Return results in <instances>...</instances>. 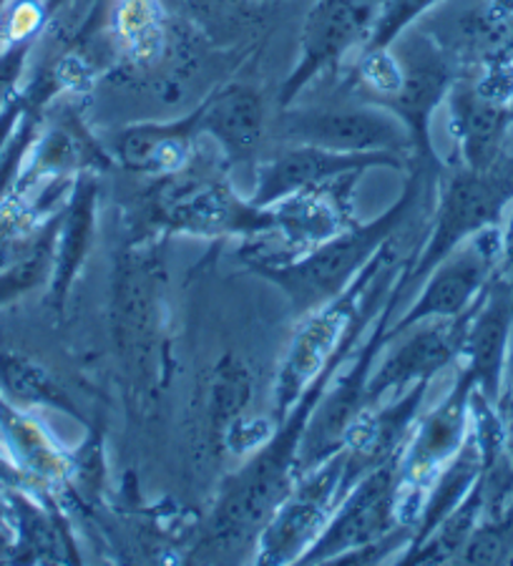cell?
I'll list each match as a JSON object with an SVG mask.
<instances>
[{"mask_svg": "<svg viewBox=\"0 0 513 566\" xmlns=\"http://www.w3.org/2000/svg\"><path fill=\"white\" fill-rule=\"evenodd\" d=\"M167 268L161 240H142L114 254L108 331L128 406L149 408L167 386Z\"/></svg>", "mask_w": 513, "mask_h": 566, "instance_id": "1", "label": "cell"}, {"mask_svg": "<svg viewBox=\"0 0 513 566\" xmlns=\"http://www.w3.org/2000/svg\"><path fill=\"white\" fill-rule=\"evenodd\" d=\"M430 175H441V169L410 161V177L402 187L400 199L385 209L380 217L370 219V222L350 224L341 234L329 237L327 242L317 244L295 260L254 264L250 270L287 297L292 315L297 319L307 317L350 287L353 280L368 268L375 254L385 244H390L392 237L410 222V217L426 202V185H430Z\"/></svg>", "mask_w": 513, "mask_h": 566, "instance_id": "2", "label": "cell"}, {"mask_svg": "<svg viewBox=\"0 0 513 566\" xmlns=\"http://www.w3.org/2000/svg\"><path fill=\"white\" fill-rule=\"evenodd\" d=\"M410 258L402 260L396 242L385 244L375 254L368 268L353 280V285L343 290L327 305L317 307L315 313L302 317L295 337L282 358V365L274 378V396H272V421L282 423L285 416L297 403V398L310 388L325 365L341 353L347 337L353 335L355 325L360 317L373 307H383L388 300L392 285L402 275Z\"/></svg>", "mask_w": 513, "mask_h": 566, "instance_id": "3", "label": "cell"}, {"mask_svg": "<svg viewBox=\"0 0 513 566\" xmlns=\"http://www.w3.org/2000/svg\"><path fill=\"white\" fill-rule=\"evenodd\" d=\"M509 205H513V157L506 151L489 169H469L461 164L451 175H438L436 209L423 248L408 260L396 282L400 300L413 295L428 272L458 244L503 224Z\"/></svg>", "mask_w": 513, "mask_h": 566, "instance_id": "4", "label": "cell"}, {"mask_svg": "<svg viewBox=\"0 0 513 566\" xmlns=\"http://www.w3.org/2000/svg\"><path fill=\"white\" fill-rule=\"evenodd\" d=\"M154 230L201 240H254L272 232L268 207L242 199L222 179H179L174 175L154 199Z\"/></svg>", "mask_w": 513, "mask_h": 566, "instance_id": "5", "label": "cell"}, {"mask_svg": "<svg viewBox=\"0 0 513 566\" xmlns=\"http://www.w3.org/2000/svg\"><path fill=\"white\" fill-rule=\"evenodd\" d=\"M345 449L302 471L254 546L256 564H300L345 496Z\"/></svg>", "mask_w": 513, "mask_h": 566, "instance_id": "6", "label": "cell"}, {"mask_svg": "<svg viewBox=\"0 0 513 566\" xmlns=\"http://www.w3.org/2000/svg\"><path fill=\"white\" fill-rule=\"evenodd\" d=\"M503 258L501 224L489 227L446 254L420 282V292L398 317H390L385 343L426 319L461 317L475 305L489 282L496 277Z\"/></svg>", "mask_w": 513, "mask_h": 566, "instance_id": "7", "label": "cell"}, {"mask_svg": "<svg viewBox=\"0 0 513 566\" xmlns=\"http://www.w3.org/2000/svg\"><path fill=\"white\" fill-rule=\"evenodd\" d=\"M400 303L402 300L396 292V285H392L388 300H385L378 317L373 319L363 343L357 345L350 360L337 370V376L329 380L313 418H310L305 438H302L300 473L341 451L350 426L368 408V378L385 348V331H388L390 317H396Z\"/></svg>", "mask_w": 513, "mask_h": 566, "instance_id": "8", "label": "cell"}, {"mask_svg": "<svg viewBox=\"0 0 513 566\" xmlns=\"http://www.w3.org/2000/svg\"><path fill=\"white\" fill-rule=\"evenodd\" d=\"M400 524L408 522L402 518V479L396 459L365 473L347 489L325 532L300 564H341L347 554L380 542Z\"/></svg>", "mask_w": 513, "mask_h": 566, "instance_id": "9", "label": "cell"}, {"mask_svg": "<svg viewBox=\"0 0 513 566\" xmlns=\"http://www.w3.org/2000/svg\"><path fill=\"white\" fill-rule=\"evenodd\" d=\"M471 310L451 319H426L385 343L368 378V408L400 396L418 382H433L446 368L458 365Z\"/></svg>", "mask_w": 513, "mask_h": 566, "instance_id": "10", "label": "cell"}, {"mask_svg": "<svg viewBox=\"0 0 513 566\" xmlns=\"http://www.w3.org/2000/svg\"><path fill=\"white\" fill-rule=\"evenodd\" d=\"M287 144H307L341 154H398L413 159L406 124L388 108H295L282 118Z\"/></svg>", "mask_w": 513, "mask_h": 566, "instance_id": "11", "label": "cell"}, {"mask_svg": "<svg viewBox=\"0 0 513 566\" xmlns=\"http://www.w3.org/2000/svg\"><path fill=\"white\" fill-rule=\"evenodd\" d=\"M473 390V380L458 368L453 386L448 388L446 396L433 408L418 416L398 459L406 494L423 501L428 483L461 451V446L471 433Z\"/></svg>", "mask_w": 513, "mask_h": 566, "instance_id": "12", "label": "cell"}, {"mask_svg": "<svg viewBox=\"0 0 513 566\" xmlns=\"http://www.w3.org/2000/svg\"><path fill=\"white\" fill-rule=\"evenodd\" d=\"M511 335L513 287L499 270L471 310L461 360H458L461 363L458 368L473 380L475 390L496 406L501 403L503 388H506Z\"/></svg>", "mask_w": 513, "mask_h": 566, "instance_id": "13", "label": "cell"}, {"mask_svg": "<svg viewBox=\"0 0 513 566\" xmlns=\"http://www.w3.org/2000/svg\"><path fill=\"white\" fill-rule=\"evenodd\" d=\"M375 167L406 169L410 159L398 154H341L320 146L290 144L278 157L262 164L250 199L256 207H268L295 191L323 187L345 175H363Z\"/></svg>", "mask_w": 513, "mask_h": 566, "instance_id": "14", "label": "cell"}, {"mask_svg": "<svg viewBox=\"0 0 513 566\" xmlns=\"http://www.w3.org/2000/svg\"><path fill=\"white\" fill-rule=\"evenodd\" d=\"M373 13L368 6H355L350 0H320L310 13L305 33H302V53L297 69L292 71L282 88V106H290L297 94L317 73L341 61L353 43L370 35Z\"/></svg>", "mask_w": 513, "mask_h": 566, "instance_id": "15", "label": "cell"}, {"mask_svg": "<svg viewBox=\"0 0 513 566\" xmlns=\"http://www.w3.org/2000/svg\"><path fill=\"white\" fill-rule=\"evenodd\" d=\"M98 232V181L91 171L73 179L71 195L61 209L56 234V268L49 285V300L56 313L66 310L73 282L81 277L94 252Z\"/></svg>", "mask_w": 513, "mask_h": 566, "instance_id": "16", "label": "cell"}, {"mask_svg": "<svg viewBox=\"0 0 513 566\" xmlns=\"http://www.w3.org/2000/svg\"><path fill=\"white\" fill-rule=\"evenodd\" d=\"M0 451L8 455L29 486L41 494L66 483L73 473V459L35 421L31 410H21L0 398Z\"/></svg>", "mask_w": 513, "mask_h": 566, "instance_id": "17", "label": "cell"}, {"mask_svg": "<svg viewBox=\"0 0 513 566\" xmlns=\"http://www.w3.org/2000/svg\"><path fill=\"white\" fill-rule=\"evenodd\" d=\"M199 132L209 134L229 164L254 159L264 134V102L252 86L232 84L199 106Z\"/></svg>", "mask_w": 513, "mask_h": 566, "instance_id": "18", "label": "cell"}, {"mask_svg": "<svg viewBox=\"0 0 513 566\" xmlns=\"http://www.w3.org/2000/svg\"><path fill=\"white\" fill-rule=\"evenodd\" d=\"M8 504H11V562L25 564H63L78 562L63 518L56 516L49 496L39 499L31 489L6 486Z\"/></svg>", "mask_w": 513, "mask_h": 566, "instance_id": "19", "label": "cell"}, {"mask_svg": "<svg viewBox=\"0 0 513 566\" xmlns=\"http://www.w3.org/2000/svg\"><path fill=\"white\" fill-rule=\"evenodd\" d=\"M199 108L171 124L128 126L116 136L114 154L136 175L174 177L181 175L191 157V144L199 136Z\"/></svg>", "mask_w": 513, "mask_h": 566, "instance_id": "20", "label": "cell"}, {"mask_svg": "<svg viewBox=\"0 0 513 566\" xmlns=\"http://www.w3.org/2000/svg\"><path fill=\"white\" fill-rule=\"evenodd\" d=\"M448 106H451V132L461 149L463 167L489 169L491 164H496L513 118L511 106L491 102L475 86L453 88Z\"/></svg>", "mask_w": 513, "mask_h": 566, "instance_id": "21", "label": "cell"}, {"mask_svg": "<svg viewBox=\"0 0 513 566\" xmlns=\"http://www.w3.org/2000/svg\"><path fill=\"white\" fill-rule=\"evenodd\" d=\"M0 398L21 410H59L88 426L84 410L61 386V380L31 355L0 350Z\"/></svg>", "mask_w": 513, "mask_h": 566, "instance_id": "22", "label": "cell"}, {"mask_svg": "<svg viewBox=\"0 0 513 566\" xmlns=\"http://www.w3.org/2000/svg\"><path fill=\"white\" fill-rule=\"evenodd\" d=\"M481 473H483V453L471 431L469 438H465V443L461 446V451H458L453 459L436 473L433 481L428 483L410 546H418L423 542V538L433 532V528L441 524L465 496L471 494V489L479 483Z\"/></svg>", "mask_w": 513, "mask_h": 566, "instance_id": "23", "label": "cell"}, {"mask_svg": "<svg viewBox=\"0 0 513 566\" xmlns=\"http://www.w3.org/2000/svg\"><path fill=\"white\" fill-rule=\"evenodd\" d=\"M252 373L237 355H224L214 363L205 392V436L214 453H222V438L229 426L250 413Z\"/></svg>", "mask_w": 513, "mask_h": 566, "instance_id": "24", "label": "cell"}, {"mask_svg": "<svg viewBox=\"0 0 513 566\" xmlns=\"http://www.w3.org/2000/svg\"><path fill=\"white\" fill-rule=\"evenodd\" d=\"M483 522V486L481 479L471 494L448 514L418 546L402 552L398 564H453L469 546L475 528Z\"/></svg>", "mask_w": 513, "mask_h": 566, "instance_id": "25", "label": "cell"}, {"mask_svg": "<svg viewBox=\"0 0 513 566\" xmlns=\"http://www.w3.org/2000/svg\"><path fill=\"white\" fill-rule=\"evenodd\" d=\"M59 219L61 212L45 222V227L29 248L18 254L11 264H6L0 270V310L18 303V300H23L35 290H49L53 268H56Z\"/></svg>", "mask_w": 513, "mask_h": 566, "instance_id": "26", "label": "cell"}, {"mask_svg": "<svg viewBox=\"0 0 513 566\" xmlns=\"http://www.w3.org/2000/svg\"><path fill=\"white\" fill-rule=\"evenodd\" d=\"M433 3H438V0H388V3H385V11L373 21L368 49L365 51L390 49V43L408 29V23L413 21L416 15L428 11Z\"/></svg>", "mask_w": 513, "mask_h": 566, "instance_id": "27", "label": "cell"}, {"mask_svg": "<svg viewBox=\"0 0 513 566\" xmlns=\"http://www.w3.org/2000/svg\"><path fill=\"white\" fill-rule=\"evenodd\" d=\"M33 41L8 43L0 51V112L15 98V86L23 78L25 61H29Z\"/></svg>", "mask_w": 513, "mask_h": 566, "instance_id": "28", "label": "cell"}, {"mask_svg": "<svg viewBox=\"0 0 513 566\" xmlns=\"http://www.w3.org/2000/svg\"><path fill=\"white\" fill-rule=\"evenodd\" d=\"M501 237H503V258H501V272L503 277L511 282L513 287V212L506 224H501Z\"/></svg>", "mask_w": 513, "mask_h": 566, "instance_id": "29", "label": "cell"}, {"mask_svg": "<svg viewBox=\"0 0 513 566\" xmlns=\"http://www.w3.org/2000/svg\"><path fill=\"white\" fill-rule=\"evenodd\" d=\"M11 549H13L11 532L0 528V562H11Z\"/></svg>", "mask_w": 513, "mask_h": 566, "instance_id": "30", "label": "cell"}, {"mask_svg": "<svg viewBox=\"0 0 513 566\" xmlns=\"http://www.w3.org/2000/svg\"><path fill=\"white\" fill-rule=\"evenodd\" d=\"M506 378H509V388H503V396H509V403H511V408H513V348H511V355H509ZM503 396H501V398H503Z\"/></svg>", "mask_w": 513, "mask_h": 566, "instance_id": "31", "label": "cell"}]
</instances>
